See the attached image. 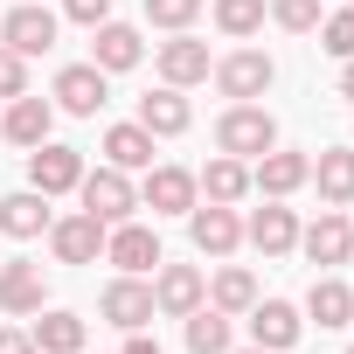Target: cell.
Instances as JSON below:
<instances>
[{
  "label": "cell",
  "instance_id": "cell-1",
  "mask_svg": "<svg viewBox=\"0 0 354 354\" xmlns=\"http://www.w3.org/2000/svg\"><path fill=\"white\" fill-rule=\"evenodd\" d=\"M216 146H223L230 160H257V153L278 146V118H271L264 104H230V111L216 118Z\"/></svg>",
  "mask_w": 354,
  "mask_h": 354
},
{
  "label": "cell",
  "instance_id": "cell-8",
  "mask_svg": "<svg viewBox=\"0 0 354 354\" xmlns=\"http://www.w3.org/2000/svg\"><path fill=\"white\" fill-rule=\"evenodd\" d=\"M104 223L84 209V216H63V223H49V250H56V264H97L104 257Z\"/></svg>",
  "mask_w": 354,
  "mask_h": 354
},
{
  "label": "cell",
  "instance_id": "cell-31",
  "mask_svg": "<svg viewBox=\"0 0 354 354\" xmlns=\"http://www.w3.org/2000/svg\"><path fill=\"white\" fill-rule=\"evenodd\" d=\"M319 49L326 56H354V8H340V15H319Z\"/></svg>",
  "mask_w": 354,
  "mask_h": 354
},
{
  "label": "cell",
  "instance_id": "cell-35",
  "mask_svg": "<svg viewBox=\"0 0 354 354\" xmlns=\"http://www.w3.org/2000/svg\"><path fill=\"white\" fill-rule=\"evenodd\" d=\"M63 15L84 21V28H97V21H111V0H63Z\"/></svg>",
  "mask_w": 354,
  "mask_h": 354
},
{
  "label": "cell",
  "instance_id": "cell-4",
  "mask_svg": "<svg viewBox=\"0 0 354 354\" xmlns=\"http://www.w3.org/2000/svg\"><path fill=\"white\" fill-rule=\"evenodd\" d=\"M209 77H216V91H223V97H236V104H250V97H264V91H271V77H278V63H271L264 49H236V56H223V63H216Z\"/></svg>",
  "mask_w": 354,
  "mask_h": 354
},
{
  "label": "cell",
  "instance_id": "cell-21",
  "mask_svg": "<svg viewBox=\"0 0 354 354\" xmlns=\"http://www.w3.org/2000/svg\"><path fill=\"white\" fill-rule=\"evenodd\" d=\"M299 326H306V319H299V306H285V299H257V306H250V340L271 347V354H285V347L299 340Z\"/></svg>",
  "mask_w": 354,
  "mask_h": 354
},
{
  "label": "cell",
  "instance_id": "cell-2",
  "mask_svg": "<svg viewBox=\"0 0 354 354\" xmlns=\"http://www.w3.org/2000/svg\"><path fill=\"white\" fill-rule=\"evenodd\" d=\"M77 195H84V209L111 230V223H132V209H139V188L125 181V167H84V181H77Z\"/></svg>",
  "mask_w": 354,
  "mask_h": 354
},
{
  "label": "cell",
  "instance_id": "cell-26",
  "mask_svg": "<svg viewBox=\"0 0 354 354\" xmlns=\"http://www.w3.org/2000/svg\"><path fill=\"white\" fill-rule=\"evenodd\" d=\"M84 340H91V326L77 313H42L35 319V354H84Z\"/></svg>",
  "mask_w": 354,
  "mask_h": 354
},
{
  "label": "cell",
  "instance_id": "cell-39",
  "mask_svg": "<svg viewBox=\"0 0 354 354\" xmlns=\"http://www.w3.org/2000/svg\"><path fill=\"white\" fill-rule=\"evenodd\" d=\"M243 354H271V347H243Z\"/></svg>",
  "mask_w": 354,
  "mask_h": 354
},
{
  "label": "cell",
  "instance_id": "cell-22",
  "mask_svg": "<svg viewBox=\"0 0 354 354\" xmlns=\"http://www.w3.org/2000/svg\"><path fill=\"white\" fill-rule=\"evenodd\" d=\"M195 188H202L209 202H223V209H236V202L250 195V160H230V153H223V160H209V167L195 174Z\"/></svg>",
  "mask_w": 354,
  "mask_h": 354
},
{
  "label": "cell",
  "instance_id": "cell-32",
  "mask_svg": "<svg viewBox=\"0 0 354 354\" xmlns=\"http://www.w3.org/2000/svg\"><path fill=\"white\" fill-rule=\"evenodd\" d=\"M264 8H271V21L292 28V35H313V28H319V0H264Z\"/></svg>",
  "mask_w": 354,
  "mask_h": 354
},
{
  "label": "cell",
  "instance_id": "cell-24",
  "mask_svg": "<svg viewBox=\"0 0 354 354\" xmlns=\"http://www.w3.org/2000/svg\"><path fill=\"white\" fill-rule=\"evenodd\" d=\"M56 216H49V195H35V188H21V195H8V202H0V230H8V236H42Z\"/></svg>",
  "mask_w": 354,
  "mask_h": 354
},
{
  "label": "cell",
  "instance_id": "cell-25",
  "mask_svg": "<svg viewBox=\"0 0 354 354\" xmlns=\"http://www.w3.org/2000/svg\"><path fill=\"white\" fill-rule=\"evenodd\" d=\"M104 167H125V174H132V167H153V132H146L139 118H132V125H111V132H104Z\"/></svg>",
  "mask_w": 354,
  "mask_h": 354
},
{
  "label": "cell",
  "instance_id": "cell-27",
  "mask_svg": "<svg viewBox=\"0 0 354 354\" xmlns=\"http://www.w3.org/2000/svg\"><path fill=\"white\" fill-rule=\"evenodd\" d=\"M306 313H313L319 326H354V292H347L340 278H313V292H306Z\"/></svg>",
  "mask_w": 354,
  "mask_h": 354
},
{
  "label": "cell",
  "instance_id": "cell-6",
  "mask_svg": "<svg viewBox=\"0 0 354 354\" xmlns=\"http://www.w3.org/2000/svg\"><path fill=\"white\" fill-rule=\"evenodd\" d=\"M202 299H209V278H202L195 264H167V257H160V278H153V313L188 319Z\"/></svg>",
  "mask_w": 354,
  "mask_h": 354
},
{
  "label": "cell",
  "instance_id": "cell-34",
  "mask_svg": "<svg viewBox=\"0 0 354 354\" xmlns=\"http://www.w3.org/2000/svg\"><path fill=\"white\" fill-rule=\"evenodd\" d=\"M21 91H28V56H15L0 42V97H21Z\"/></svg>",
  "mask_w": 354,
  "mask_h": 354
},
{
  "label": "cell",
  "instance_id": "cell-7",
  "mask_svg": "<svg viewBox=\"0 0 354 354\" xmlns=\"http://www.w3.org/2000/svg\"><path fill=\"white\" fill-rule=\"evenodd\" d=\"M188 236H195L202 257H230V250L243 243V216L223 209V202H195V209H188Z\"/></svg>",
  "mask_w": 354,
  "mask_h": 354
},
{
  "label": "cell",
  "instance_id": "cell-33",
  "mask_svg": "<svg viewBox=\"0 0 354 354\" xmlns=\"http://www.w3.org/2000/svg\"><path fill=\"white\" fill-rule=\"evenodd\" d=\"M195 15H202V0H146V21H153V28H167V35H181Z\"/></svg>",
  "mask_w": 354,
  "mask_h": 354
},
{
  "label": "cell",
  "instance_id": "cell-36",
  "mask_svg": "<svg viewBox=\"0 0 354 354\" xmlns=\"http://www.w3.org/2000/svg\"><path fill=\"white\" fill-rule=\"evenodd\" d=\"M0 354H35V333H21V326H0Z\"/></svg>",
  "mask_w": 354,
  "mask_h": 354
},
{
  "label": "cell",
  "instance_id": "cell-12",
  "mask_svg": "<svg viewBox=\"0 0 354 354\" xmlns=\"http://www.w3.org/2000/svg\"><path fill=\"white\" fill-rule=\"evenodd\" d=\"M97 313H104V319H111L118 333H139V326L153 319V285H146V278H125V271H118V278L104 285Z\"/></svg>",
  "mask_w": 354,
  "mask_h": 354
},
{
  "label": "cell",
  "instance_id": "cell-11",
  "mask_svg": "<svg viewBox=\"0 0 354 354\" xmlns=\"http://www.w3.org/2000/svg\"><path fill=\"white\" fill-rule=\"evenodd\" d=\"M104 264H118L125 278H146V271L160 264V236H153L146 223H111V236H104Z\"/></svg>",
  "mask_w": 354,
  "mask_h": 354
},
{
  "label": "cell",
  "instance_id": "cell-3",
  "mask_svg": "<svg viewBox=\"0 0 354 354\" xmlns=\"http://www.w3.org/2000/svg\"><path fill=\"white\" fill-rule=\"evenodd\" d=\"M77 181H84V153H77V146H56V139L28 146V188H35V195L56 202V195H70Z\"/></svg>",
  "mask_w": 354,
  "mask_h": 354
},
{
  "label": "cell",
  "instance_id": "cell-40",
  "mask_svg": "<svg viewBox=\"0 0 354 354\" xmlns=\"http://www.w3.org/2000/svg\"><path fill=\"white\" fill-rule=\"evenodd\" d=\"M347 8H354V0H347Z\"/></svg>",
  "mask_w": 354,
  "mask_h": 354
},
{
  "label": "cell",
  "instance_id": "cell-37",
  "mask_svg": "<svg viewBox=\"0 0 354 354\" xmlns=\"http://www.w3.org/2000/svg\"><path fill=\"white\" fill-rule=\"evenodd\" d=\"M125 354H160V340H153V333H146V326H139V333H132V340H125Z\"/></svg>",
  "mask_w": 354,
  "mask_h": 354
},
{
  "label": "cell",
  "instance_id": "cell-13",
  "mask_svg": "<svg viewBox=\"0 0 354 354\" xmlns=\"http://www.w3.org/2000/svg\"><path fill=\"white\" fill-rule=\"evenodd\" d=\"M153 63H160V84H174V91L209 84V70H216V63H209V42H195L188 28L174 35V42H160V56H153Z\"/></svg>",
  "mask_w": 354,
  "mask_h": 354
},
{
  "label": "cell",
  "instance_id": "cell-20",
  "mask_svg": "<svg viewBox=\"0 0 354 354\" xmlns=\"http://www.w3.org/2000/svg\"><path fill=\"white\" fill-rule=\"evenodd\" d=\"M243 243H257L264 257H285V250L299 243V216H292V209H278V202L264 195V209L243 223Z\"/></svg>",
  "mask_w": 354,
  "mask_h": 354
},
{
  "label": "cell",
  "instance_id": "cell-5",
  "mask_svg": "<svg viewBox=\"0 0 354 354\" xmlns=\"http://www.w3.org/2000/svg\"><path fill=\"white\" fill-rule=\"evenodd\" d=\"M0 42H8L15 56H49L56 49V15L42 8V0H21V8L0 15Z\"/></svg>",
  "mask_w": 354,
  "mask_h": 354
},
{
  "label": "cell",
  "instance_id": "cell-23",
  "mask_svg": "<svg viewBox=\"0 0 354 354\" xmlns=\"http://www.w3.org/2000/svg\"><path fill=\"white\" fill-rule=\"evenodd\" d=\"M313 181H319V202L326 209H347L354 202V153L347 146H326L319 167H313Z\"/></svg>",
  "mask_w": 354,
  "mask_h": 354
},
{
  "label": "cell",
  "instance_id": "cell-29",
  "mask_svg": "<svg viewBox=\"0 0 354 354\" xmlns=\"http://www.w3.org/2000/svg\"><path fill=\"white\" fill-rule=\"evenodd\" d=\"M188 354H230V313H216L209 299L188 313Z\"/></svg>",
  "mask_w": 354,
  "mask_h": 354
},
{
  "label": "cell",
  "instance_id": "cell-19",
  "mask_svg": "<svg viewBox=\"0 0 354 354\" xmlns=\"http://www.w3.org/2000/svg\"><path fill=\"white\" fill-rule=\"evenodd\" d=\"M42 299H49L42 264H28V257L0 264V313H42Z\"/></svg>",
  "mask_w": 354,
  "mask_h": 354
},
{
  "label": "cell",
  "instance_id": "cell-30",
  "mask_svg": "<svg viewBox=\"0 0 354 354\" xmlns=\"http://www.w3.org/2000/svg\"><path fill=\"white\" fill-rule=\"evenodd\" d=\"M264 15H271L264 0H216V28H223L230 42H250V35L264 28Z\"/></svg>",
  "mask_w": 354,
  "mask_h": 354
},
{
  "label": "cell",
  "instance_id": "cell-16",
  "mask_svg": "<svg viewBox=\"0 0 354 354\" xmlns=\"http://www.w3.org/2000/svg\"><path fill=\"white\" fill-rule=\"evenodd\" d=\"M299 243H306V257H313V264H326V271H333V264H347V257H354V223H347L340 209H319V223H313V230H299Z\"/></svg>",
  "mask_w": 354,
  "mask_h": 354
},
{
  "label": "cell",
  "instance_id": "cell-18",
  "mask_svg": "<svg viewBox=\"0 0 354 354\" xmlns=\"http://www.w3.org/2000/svg\"><path fill=\"white\" fill-rule=\"evenodd\" d=\"M139 125H146L153 139H181V132L195 125V111H188V97L174 91V84H160V91L139 97Z\"/></svg>",
  "mask_w": 354,
  "mask_h": 354
},
{
  "label": "cell",
  "instance_id": "cell-17",
  "mask_svg": "<svg viewBox=\"0 0 354 354\" xmlns=\"http://www.w3.org/2000/svg\"><path fill=\"white\" fill-rule=\"evenodd\" d=\"M146 56V42H139V28H125V21H97L91 28V63L104 70V77H118V70H132Z\"/></svg>",
  "mask_w": 354,
  "mask_h": 354
},
{
  "label": "cell",
  "instance_id": "cell-38",
  "mask_svg": "<svg viewBox=\"0 0 354 354\" xmlns=\"http://www.w3.org/2000/svg\"><path fill=\"white\" fill-rule=\"evenodd\" d=\"M340 91H347V97H354V56H347V70H340Z\"/></svg>",
  "mask_w": 354,
  "mask_h": 354
},
{
  "label": "cell",
  "instance_id": "cell-28",
  "mask_svg": "<svg viewBox=\"0 0 354 354\" xmlns=\"http://www.w3.org/2000/svg\"><path fill=\"white\" fill-rule=\"evenodd\" d=\"M209 306H216V313H250V306H257V278H250L243 264H223L216 285H209Z\"/></svg>",
  "mask_w": 354,
  "mask_h": 354
},
{
  "label": "cell",
  "instance_id": "cell-14",
  "mask_svg": "<svg viewBox=\"0 0 354 354\" xmlns=\"http://www.w3.org/2000/svg\"><path fill=\"white\" fill-rule=\"evenodd\" d=\"M104 97H111V84H104V70H97V63H70V70L56 77V104H63L70 118H97V111H104Z\"/></svg>",
  "mask_w": 354,
  "mask_h": 354
},
{
  "label": "cell",
  "instance_id": "cell-41",
  "mask_svg": "<svg viewBox=\"0 0 354 354\" xmlns=\"http://www.w3.org/2000/svg\"><path fill=\"white\" fill-rule=\"evenodd\" d=\"M347 354H354V347H347Z\"/></svg>",
  "mask_w": 354,
  "mask_h": 354
},
{
  "label": "cell",
  "instance_id": "cell-9",
  "mask_svg": "<svg viewBox=\"0 0 354 354\" xmlns=\"http://www.w3.org/2000/svg\"><path fill=\"white\" fill-rule=\"evenodd\" d=\"M306 181H313V160H306V153H285V146L257 153V167H250V188H257V195H271V202L299 195Z\"/></svg>",
  "mask_w": 354,
  "mask_h": 354
},
{
  "label": "cell",
  "instance_id": "cell-15",
  "mask_svg": "<svg viewBox=\"0 0 354 354\" xmlns=\"http://www.w3.org/2000/svg\"><path fill=\"white\" fill-rule=\"evenodd\" d=\"M0 132H8V146H42L56 132V104L49 97H8V111H0Z\"/></svg>",
  "mask_w": 354,
  "mask_h": 354
},
{
  "label": "cell",
  "instance_id": "cell-10",
  "mask_svg": "<svg viewBox=\"0 0 354 354\" xmlns=\"http://www.w3.org/2000/svg\"><path fill=\"white\" fill-rule=\"evenodd\" d=\"M139 202H146L153 216H188V209L202 202V188H195V174H188V167H146Z\"/></svg>",
  "mask_w": 354,
  "mask_h": 354
}]
</instances>
